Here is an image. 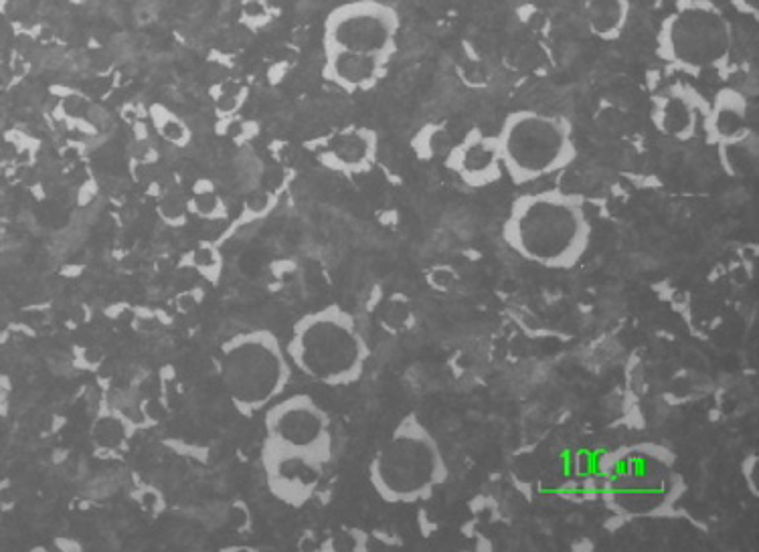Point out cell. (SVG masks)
I'll return each mask as SVG.
<instances>
[{
	"instance_id": "1",
	"label": "cell",
	"mask_w": 759,
	"mask_h": 552,
	"mask_svg": "<svg viewBox=\"0 0 759 552\" xmlns=\"http://www.w3.org/2000/svg\"><path fill=\"white\" fill-rule=\"evenodd\" d=\"M500 235L527 263L569 271L592 247L594 225L577 195L551 189L517 197L506 211Z\"/></svg>"
},
{
	"instance_id": "2",
	"label": "cell",
	"mask_w": 759,
	"mask_h": 552,
	"mask_svg": "<svg viewBox=\"0 0 759 552\" xmlns=\"http://www.w3.org/2000/svg\"><path fill=\"white\" fill-rule=\"evenodd\" d=\"M600 494L604 506L622 520H664L679 516L687 480L670 447L638 441L602 457Z\"/></svg>"
},
{
	"instance_id": "3",
	"label": "cell",
	"mask_w": 759,
	"mask_h": 552,
	"mask_svg": "<svg viewBox=\"0 0 759 552\" xmlns=\"http://www.w3.org/2000/svg\"><path fill=\"white\" fill-rule=\"evenodd\" d=\"M367 478L381 502L415 506L440 492L450 478V468L436 433L415 411H409L373 453Z\"/></svg>"
},
{
	"instance_id": "4",
	"label": "cell",
	"mask_w": 759,
	"mask_h": 552,
	"mask_svg": "<svg viewBox=\"0 0 759 552\" xmlns=\"http://www.w3.org/2000/svg\"><path fill=\"white\" fill-rule=\"evenodd\" d=\"M284 348L296 373L330 389L357 385L371 358L369 342L357 318L339 304L300 316Z\"/></svg>"
},
{
	"instance_id": "5",
	"label": "cell",
	"mask_w": 759,
	"mask_h": 552,
	"mask_svg": "<svg viewBox=\"0 0 759 552\" xmlns=\"http://www.w3.org/2000/svg\"><path fill=\"white\" fill-rule=\"evenodd\" d=\"M294 368L272 330H247L221 344L219 377L243 417H256L286 395Z\"/></svg>"
},
{
	"instance_id": "6",
	"label": "cell",
	"mask_w": 759,
	"mask_h": 552,
	"mask_svg": "<svg viewBox=\"0 0 759 552\" xmlns=\"http://www.w3.org/2000/svg\"><path fill=\"white\" fill-rule=\"evenodd\" d=\"M494 136L504 178L517 187H527L563 172L577 156L571 124L557 114L535 110L511 112Z\"/></svg>"
},
{
	"instance_id": "7",
	"label": "cell",
	"mask_w": 759,
	"mask_h": 552,
	"mask_svg": "<svg viewBox=\"0 0 759 552\" xmlns=\"http://www.w3.org/2000/svg\"><path fill=\"white\" fill-rule=\"evenodd\" d=\"M731 51L733 27L711 0H683L658 33V55L689 73L723 67Z\"/></svg>"
},
{
	"instance_id": "8",
	"label": "cell",
	"mask_w": 759,
	"mask_h": 552,
	"mask_svg": "<svg viewBox=\"0 0 759 552\" xmlns=\"http://www.w3.org/2000/svg\"><path fill=\"white\" fill-rule=\"evenodd\" d=\"M262 449L308 455L332 464L334 431L330 415L306 393L278 399L264 413Z\"/></svg>"
},
{
	"instance_id": "9",
	"label": "cell",
	"mask_w": 759,
	"mask_h": 552,
	"mask_svg": "<svg viewBox=\"0 0 759 552\" xmlns=\"http://www.w3.org/2000/svg\"><path fill=\"white\" fill-rule=\"evenodd\" d=\"M399 29L397 13L377 0L334 9L324 23V49H345L389 59Z\"/></svg>"
},
{
	"instance_id": "10",
	"label": "cell",
	"mask_w": 759,
	"mask_h": 552,
	"mask_svg": "<svg viewBox=\"0 0 759 552\" xmlns=\"http://www.w3.org/2000/svg\"><path fill=\"white\" fill-rule=\"evenodd\" d=\"M444 164L462 184L476 191L488 189L504 178L496 136L482 128H472L454 140Z\"/></svg>"
},
{
	"instance_id": "11",
	"label": "cell",
	"mask_w": 759,
	"mask_h": 552,
	"mask_svg": "<svg viewBox=\"0 0 759 552\" xmlns=\"http://www.w3.org/2000/svg\"><path fill=\"white\" fill-rule=\"evenodd\" d=\"M316 160L330 172L343 176H361L369 172L379 154V138L363 126L334 130L312 144Z\"/></svg>"
},
{
	"instance_id": "12",
	"label": "cell",
	"mask_w": 759,
	"mask_h": 552,
	"mask_svg": "<svg viewBox=\"0 0 759 552\" xmlns=\"http://www.w3.org/2000/svg\"><path fill=\"white\" fill-rule=\"evenodd\" d=\"M707 104L689 87H672L654 98L650 120L654 128L672 140H693L703 132Z\"/></svg>"
},
{
	"instance_id": "13",
	"label": "cell",
	"mask_w": 759,
	"mask_h": 552,
	"mask_svg": "<svg viewBox=\"0 0 759 552\" xmlns=\"http://www.w3.org/2000/svg\"><path fill=\"white\" fill-rule=\"evenodd\" d=\"M703 134L719 148L741 144L753 136L749 102L737 89H723L707 104Z\"/></svg>"
},
{
	"instance_id": "14",
	"label": "cell",
	"mask_w": 759,
	"mask_h": 552,
	"mask_svg": "<svg viewBox=\"0 0 759 552\" xmlns=\"http://www.w3.org/2000/svg\"><path fill=\"white\" fill-rule=\"evenodd\" d=\"M324 69L322 75L332 85L345 91H365L373 87L383 75L385 57L345 51V49H324Z\"/></svg>"
},
{
	"instance_id": "15",
	"label": "cell",
	"mask_w": 759,
	"mask_h": 552,
	"mask_svg": "<svg viewBox=\"0 0 759 552\" xmlns=\"http://www.w3.org/2000/svg\"><path fill=\"white\" fill-rule=\"evenodd\" d=\"M134 433V421L128 419L122 411H118L114 405H108V409L100 411L92 421V445L100 453H118L126 449L128 441Z\"/></svg>"
},
{
	"instance_id": "16",
	"label": "cell",
	"mask_w": 759,
	"mask_h": 552,
	"mask_svg": "<svg viewBox=\"0 0 759 552\" xmlns=\"http://www.w3.org/2000/svg\"><path fill=\"white\" fill-rule=\"evenodd\" d=\"M628 19L626 0H587L585 23L596 37L614 39Z\"/></svg>"
},
{
	"instance_id": "17",
	"label": "cell",
	"mask_w": 759,
	"mask_h": 552,
	"mask_svg": "<svg viewBox=\"0 0 759 552\" xmlns=\"http://www.w3.org/2000/svg\"><path fill=\"white\" fill-rule=\"evenodd\" d=\"M417 314L409 296L403 292H391L377 308V324L391 336L407 334L415 328Z\"/></svg>"
},
{
	"instance_id": "18",
	"label": "cell",
	"mask_w": 759,
	"mask_h": 552,
	"mask_svg": "<svg viewBox=\"0 0 759 552\" xmlns=\"http://www.w3.org/2000/svg\"><path fill=\"white\" fill-rule=\"evenodd\" d=\"M189 215L203 221H221L227 217V205L211 178H197L187 195Z\"/></svg>"
},
{
	"instance_id": "19",
	"label": "cell",
	"mask_w": 759,
	"mask_h": 552,
	"mask_svg": "<svg viewBox=\"0 0 759 552\" xmlns=\"http://www.w3.org/2000/svg\"><path fill=\"white\" fill-rule=\"evenodd\" d=\"M150 116V122H152V128L154 132L160 136L162 142H166L168 146H175V148H187L193 140V132L189 128V124L179 118L175 112H171L168 108L156 104L150 108L148 112Z\"/></svg>"
},
{
	"instance_id": "20",
	"label": "cell",
	"mask_w": 759,
	"mask_h": 552,
	"mask_svg": "<svg viewBox=\"0 0 759 552\" xmlns=\"http://www.w3.org/2000/svg\"><path fill=\"white\" fill-rule=\"evenodd\" d=\"M452 140L448 138V132L440 126H428L424 130H419L415 140H413V150L417 152L419 158H426V160H432V158H446L448 150L452 148Z\"/></svg>"
},
{
	"instance_id": "21",
	"label": "cell",
	"mask_w": 759,
	"mask_h": 552,
	"mask_svg": "<svg viewBox=\"0 0 759 552\" xmlns=\"http://www.w3.org/2000/svg\"><path fill=\"white\" fill-rule=\"evenodd\" d=\"M160 219L171 225V227H183L189 221V205H187V195L177 191V189H168L162 193L158 207H156Z\"/></svg>"
},
{
	"instance_id": "22",
	"label": "cell",
	"mask_w": 759,
	"mask_h": 552,
	"mask_svg": "<svg viewBox=\"0 0 759 552\" xmlns=\"http://www.w3.org/2000/svg\"><path fill=\"white\" fill-rule=\"evenodd\" d=\"M245 87L237 81H223L213 96V108L219 118H231L237 114L245 102Z\"/></svg>"
},
{
	"instance_id": "23",
	"label": "cell",
	"mask_w": 759,
	"mask_h": 552,
	"mask_svg": "<svg viewBox=\"0 0 759 552\" xmlns=\"http://www.w3.org/2000/svg\"><path fill=\"white\" fill-rule=\"evenodd\" d=\"M187 265L191 269L199 271L203 275V278L215 282L219 278V271L223 267V261H221V255H219V251H217L215 245L201 243L199 247H195L187 255Z\"/></svg>"
},
{
	"instance_id": "24",
	"label": "cell",
	"mask_w": 759,
	"mask_h": 552,
	"mask_svg": "<svg viewBox=\"0 0 759 552\" xmlns=\"http://www.w3.org/2000/svg\"><path fill=\"white\" fill-rule=\"evenodd\" d=\"M278 205V193H272L264 187L251 189L243 199V221L264 219Z\"/></svg>"
},
{
	"instance_id": "25",
	"label": "cell",
	"mask_w": 759,
	"mask_h": 552,
	"mask_svg": "<svg viewBox=\"0 0 759 552\" xmlns=\"http://www.w3.org/2000/svg\"><path fill=\"white\" fill-rule=\"evenodd\" d=\"M367 538L359 530H341L336 534H330L326 540H322V550H365Z\"/></svg>"
},
{
	"instance_id": "26",
	"label": "cell",
	"mask_w": 759,
	"mask_h": 552,
	"mask_svg": "<svg viewBox=\"0 0 759 552\" xmlns=\"http://www.w3.org/2000/svg\"><path fill=\"white\" fill-rule=\"evenodd\" d=\"M241 17L249 27H260L270 19L268 0H243Z\"/></svg>"
},
{
	"instance_id": "27",
	"label": "cell",
	"mask_w": 759,
	"mask_h": 552,
	"mask_svg": "<svg viewBox=\"0 0 759 552\" xmlns=\"http://www.w3.org/2000/svg\"><path fill=\"white\" fill-rule=\"evenodd\" d=\"M757 468H759V455L755 451H749L741 459V478L745 482V488L749 494L757 500L759 498V488H757Z\"/></svg>"
},
{
	"instance_id": "28",
	"label": "cell",
	"mask_w": 759,
	"mask_h": 552,
	"mask_svg": "<svg viewBox=\"0 0 759 552\" xmlns=\"http://www.w3.org/2000/svg\"><path fill=\"white\" fill-rule=\"evenodd\" d=\"M729 5L743 17H751V19H757V11H759V0H729Z\"/></svg>"
},
{
	"instance_id": "29",
	"label": "cell",
	"mask_w": 759,
	"mask_h": 552,
	"mask_svg": "<svg viewBox=\"0 0 759 552\" xmlns=\"http://www.w3.org/2000/svg\"><path fill=\"white\" fill-rule=\"evenodd\" d=\"M3 59H5V53H3V47H0V65H3Z\"/></svg>"
},
{
	"instance_id": "30",
	"label": "cell",
	"mask_w": 759,
	"mask_h": 552,
	"mask_svg": "<svg viewBox=\"0 0 759 552\" xmlns=\"http://www.w3.org/2000/svg\"><path fill=\"white\" fill-rule=\"evenodd\" d=\"M3 7H5V0H0V11H3Z\"/></svg>"
},
{
	"instance_id": "31",
	"label": "cell",
	"mask_w": 759,
	"mask_h": 552,
	"mask_svg": "<svg viewBox=\"0 0 759 552\" xmlns=\"http://www.w3.org/2000/svg\"><path fill=\"white\" fill-rule=\"evenodd\" d=\"M3 395H5V391H3V387H0V399H3Z\"/></svg>"
}]
</instances>
